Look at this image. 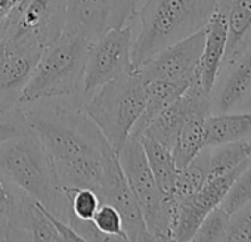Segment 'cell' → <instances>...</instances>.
<instances>
[{
  "label": "cell",
  "instance_id": "cell-23",
  "mask_svg": "<svg viewBox=\"0 0 251 242\" xmlns=\"http://www.w3.org/2000/svg\"><path fill=\"white\" fill-rule=\"evenodd\" d=\"M251 154L248 149V145L245 139L235 141V142H227V144H220L216 146H210V177L223 174L245 160H250Z\"/></svg>",
  "mask_w": 251,
  "mask_h": 242
},
{
  "label": "cell",
  "instance_id": "cell-16",
  "mask_svg": "<svg viewBox=\"0 0 251 242\" xmlns=\"http://www.w3.org/2000/svg\"><path fill=\"white\" fill-rule=\"evenodd\" d=\"M226 42H227L226 20L217 9H214L213 15L210 17L205 25L204 48L197 67V77L201 86L207 92H211L216 77L222 68V61L226 50Z\"/></svg>",
  "mask_w": 251,
  "mask_h": 242
},
{
  "label": "cell",
  "instance_id": "cell-10",
  "mask_svg": "<svg viewBox=\"0 0 251 242\" xmlns=\"http://www.w3.org/2000/svg\"><path fill=\"white\" fill-rule=\"evenodd\" d=\"M250 163L251 158L245 160L223 174L207 179V182L195 194L176 202L172 226V241H192L204 217L213 208L220 205L232 182Z\"/></svg>",
  "mask_w": 251,
  "mask_h": 242
},
{
  "label": "cell",
  "instance_id": "cell-19",
  "mask_svg": "<svg viewBox=\"0 0 251 242\" xmlns=\"http://www.w3.org/2000/svg\"><path fill=\"white\" fill-rule=\"evenodd\" d=\"M194 81V80H192ZM186 80H151L145 84V106L132 130V136H139L151 121L189 87Z\"/></svg>",
  "mask_w": 251,
  "mask_h": 242
},
{
  "label": "cell",
  "instance_id": "cell-32",
  "mask_svg": "<svg viewBox=\"0 0 251 242\" xmlns=\"http://www.w3.org/2000/svg\"><path fill=\"white\" fill-rule=\"evenodd\" d=\"M0 241H14V232L5 217L0 216Z\"/></svg>",
  "mask_w": 251,
  "mask_h": 242
},
{
  "label": "cell",
  "instance_id": "cell-27",
  "mask_svg": "<svg viewBox=\"0 0 251 242\" xmlns=\"http://www.w3.org/2000/svg\"><path fill=\"white\" fill-rule=\"evenodd\" d=\"M28 235L30 241H62L52 220L48 217L46 208L36 199H31Z\"/></svg>",
  "mask_w": 251,
  "mask_h": 242
},
{
  "label": "cell",
  "instance_id": "cell-17",
  "mask_svg": "<svg viewBox=\"0 0 251 242\" xmlns=\"http://www.w3.org/2000/svg\"><path fill=\"white\" fill-rule=\"evenodd\" d=\"M31 199V196L0 171V216L8 220L14 232V241H30Z\"/></svg>",
  "mask_w": 251,
  "mask_h": 242
},
{
  "label": "cell",
  "instance_id": "cell-3",
  "mask_svg": "<svg viewBox=\"0 0 251 242\" xmlns=\"http://www.w3.org/2000/svg\"><path fill=\"white\" fill-rule=\"evenodd\" d=\"M217 0H147L139 12L141 31L132 46L133 70L167 46L202 30Z\"/></svg>",
  "mask_w": 251,
  "mask_h": 242
},
{
  "label": "cell",
  "instance_id": "cell-24",
  "mask_svg": "<svg viewBox=\"0 0 251 242\" xmlns=\"http://www.w3.org/2000/svg\"><path fill=\"white\" fill-rule=\"evenodd\" d=\"M64 191L71 210L70 221L73 218L92 220L96 210L102 204L98 192L92 188H64Z\"/></svg>",
  "mask_w": 251,
  "mask_h": 242
},
{
  "label": "cell",
  "instance_id": "cell-7",
  "mask_svg": "<svg viewBox=\"0 0 251 242\" xmlns=\"http://www.w3.org/2000/svg\"><path fill=\"white\" fill-rule=\"evenodd\" d=\"M132 27L124 25L108 31L102 37L92 42L80 90V103L108 81L133 71L132 64Z\"/></svg>",
  "mask_w": 251,
  "mask_h": 242
},
{
  "label": "cell",
  "instance_id": "cell-5",
  "mask_svg": "<svg viewBox=\"0 0 251 242\" xmlns=\"http://www.w3.org/2000/svg\"><path fill=\"white\" fill-rule=\"evenodd\" d=\"M145 84L133 70L99 87L83 103L84 112L115 152L132 135L144 111Z\"/></svg>",
  "mask_w": 251,
  "mask_h": 242
},
{
  "label": "cell",
  "instance_id": "cell-22",
  "mask_svg": "<svg viewBox=\"0 0 251 242\" xmlns=\"http://www.w3.org/2000/svg\"><path fill=\"white\" fill-rule=\"evenodd\" d=\"M210 174V146H205L191 163L177 170L172 196L176 202L195 194L208 179Z\"/></svg>",
  "mask_w": 251,
  "mask_h": 242
},
{
  "label": "cell",
  "instance_id": "cell-30",
  "mask_svg": "<svg viewBox=\"0 0 251 242\" xmlns=\"http://www.w3.org/2000/svg\"><path fill=\"white\" fill-rule=\"evenodd\" d=\"M27 132H30V127L20 106L0 114V144Z\"/></svg>",
  "mask_w": 251,
  "mask_h": 242
},
{
  "label": "cell",
  "instance_id": "cell-29",
  "mask_svg": "<svg viewBox=\"0 0 251 242\" xmlns=\"http://www.w3.org/2000/svg\"><path fill=\"white\" fill-rule=\"evenodd\" d=\"M225 241H251V201L229 214Z\"/></svg>",
  "mask_w": 251,
  "mask_h": 242
},
{
  "label": "cell",
  "instance_id": "cell-31",
  "mask_svg": "<svg viewBox=\"0 0 251 242\" xmlns=\"http://www.w3.org/2000/svg\"><path fill=\"white\" fill-rule=\"evenodd\" d=\"M21 2L23 0H0V21L11 18Z\"/></svg>",
  "mask_w": 251,
  "mask_h": 242
},
{
  "label": "cell",
  "instance_id": "cell-26",
  "mask_svg": "<svg viewBox=\"0 0 251 242\" xmlns=\"http://www.w3.org/2000/svg\"><path fill=\"white\" fill-rule=\"evenodd\" d=\"M229 214L219 205L213 208L198 226L192 241L207 242V241H225L227 232Z\"/></svg>",
  "mask_w": 251,
  "mask_h": 242
},
{
  "label": "cell",
  "instance_id": "cell-34",
  "mask_svg": "<svg viewBox=\"0 0 251 242\" xmlns=\"http://www.w3.org/2000/svg\"><path fill=\"white\" fill-rule=\"evenodd\" d=\"M245 142H247V145H248V149H250V154H251V135H250L248 138H245Z\"/></svg>",
  "mask_w": 251,
  "mask_h": 242
},
{
  "label": "cell",
  "instance_id": "cell-21",
  "mask_svg": "<svg viewBox=\"0 0 251 242\" xmlns=\"http://www.w3.org/2000/svg\"><path fill=\"white\" fill-rule=\"evenodd\" d=\"M144 148L148 166L158 183V186L161 188V191L166 195H170L175 186V180H176V174H177V166L175 163L172 149H169L167 146H164L163 144L157 142L152 138L139 135L136 136Z\"/></svg>",
  "mask_w": 251,
  "mask_h": 242
},
{
  "label": "cell",
  "instance_id": "cell-14",
  "mask_svg": "<svg viewBox=\"0 0 251 242\" xmlns=\"http://www.w3.org/2000/svg\"><path fill=\"white\" fill-rule=\"evenodd\" d=\"M251 95V48L220 68L210 92L211 114L232 112Z\"/></svg>",
  "mask_w": 251,
  "mask_h": 242
},
{
  "label": "cell",
  "instance_id": "cell-15",
  "mask_svg": "<svg viewBox=\"0 0 251 242\" xmlns=\"http://www.w3.org/2000/svg\"><path fill=\"white\" fill-rule=\"evenodd\" d=\"M216 9L225 17L227 42L222 67L236 61L251 48V0H217Z\"/></svg>",
  "mask_w": 251,
  "mask_h": 242
},
{
  "label": "cell",
  "instance_id": "cell-25",
  "mask_svg": "<svg viewBox=\"0 0 251 242\" xmlns=\"http://www.w3.org/2000/svg\"><path fill=\"white\" fill-rule=\"evenodd\" d=\"M251 201V163L236 176V179L229 186L225 198L220 202V207L232 214L239 210L242 205Z\"/></svg>",
  "mask_w": 251,
  "mask_h": 242
},
{
  "label": "cell",
  "instance_id": "cell-4",
  "mask_svg": "<svg viewBox=\"0 0 251 242\" xmlns=\"http://www.w3.org/2000/svg\"><path fill=\"white\" fill-rule=\"evenodd\" d=\"M90 45L92 40L87 37L64 30L52 45L43 49L20 96L18 106L61 97H74V103L81 106L80 90Z\"/></svg>",
  "mask_w": 251,
  "mask_h": 242
},
{
  "label": "cell",
  "instance_id": "cell-8",
  "mask_svg": "<svg viewBox=\"0 0 251 242\" xmlns=\"http://www.w3.org/2000/svg\"><path fill=\"white\" fill-rule=\"evenodd\" d=\"M98 195L102 204H109L120 213L123 229L129 241H154L147 229L138 199L120 167L117 152L111 148L108 141L103 144V173Z\"/></svg>",
  "mask_w": 251,
  "mask_h": 242
},
{
  "label": "cell",
  "instance_id": "cell-9",
  "mask_svg": "<svg viewBox=\"0 0 251 242\" xmlns=\"http://www.w3.org/2000/svg\"><path fill=\"white\" fill-rule=\"evenodd\" d=\"M138 14V0H67L65 31L95 42L111 30L127 25Z\"/></svg>",
  "mask_w": 251,
  "mask_h": 242
},
{
  "label": "cell",
  "instance_id": "cell-11",
  "mask_svg": "<svg viewBox=\"0 0 251 242\" xmlns=\"http://www.w3.org/2000/svg\"><path fill=\"white\" fill-rule=\"evenodd\" d=\"M65 24L67 0H23L14 12L8 36L45 49L64 33Z\"/></svg>",
  "mask_w": 251,
  "mask_h": 242
},
{
  "label": "cell",
  "instance_id": "cell-18",
  "mask_svg": "<svg viewBox=\"0 0 251 242\" xmlns=\"http://www.w3.org/2000/svg\"><path fill=\"white\" fill-rule=\"evenodd\" d=\"M211 114L210 105L195 106L183 121L182 129L177 135L175 146L172 149L177 169L191 163L207 145H205V120Z\"/></svg>",
  "mask_w": 251,
  "mask_h": 242
},
{
  "label": "cell",
  "instance_id": "cell-12",
  "mask_svg": "<svg viewBox=\"0 0 251 242\" xmlns=\"http://www.w3.org/2000/svg\"><path fill=\"white\" fill-rule=\"evenodd\" d=\"M43 48L6 36L0 40V111L18 106L20 96L27 86Z\"/></svg>",
  "mask_w": 251,
  "mask_h": 242
},
{
  "label": "cell",
  "instance_id": "cell-35",
  "mask_svg": "<svg viewBox=\"0 0 251 242\" xmlns=\"http://www.w3.org/2000/svg\"><path fill=\"white\" fill-rule=\"evenodd\" d=\"M0 114H2V111H0Z\"/></svg>",
  "mask_w": 251,
  "mask_h": 242
},
{
  "label": "cell",
  "instance_id": "cell-1",
  "mask_svg": "<svg viewBox=\"0 0 251 242\" xmlns=\"http://www.w3.org/2000/svg\"><path fill=\"white\" fill-rule=\"evenodd\" d=\"M31 132L48 152L62 188L99 191L105 138L84 109L56 99L20 105Z\"/></svg>",
  "mask_w": 251,
  "mask_h": 242
},
{
  "label": "cell",
  "instance_id": "cell-20",
  "mask_svg": "<svg viewBox=\"0 0 251 242\" xmlns=\"http://www.w3.org/2000/svg\"><path fill=\"white\" fill-rule=\"evenodd\" d=\"M251 135V111H236L223 114H210L205 120V145L245 139Z\"/></svg>",
  "mask_w": 251,
  "mask_h": 242
},
{
  "label": "cell",
  "instance_id": "cell-28",
  "mask_svg": "<svg viewBox=\"0 0 251 242\" xmlns=\"http://www.w3.org/2000/svg\"><path fill=\"white\" fill-rule=\"evenodd\" d=\"M92 221L98 230L109 236L112 241H129L127 235L124 233V229H123L121 216L112 205L100 204Z\"/></svg>",
  "mask_w": 251,
  "mask_h": 242
},
{
  "label": "cell",
  "instance_id": "cell-6",
  "mask_svg": "<svg viewBox=\"0 0 251 242\" xmlns=\"http://www.w3.org/2000/svg\"><path fill=\"white\" fill-rule=\"evenodd\" d=\"M120 167L127 179L148 232L154 241H172V226L176 201L166 195L158 186L136 136H129L117 152Z\"/></svg>",
  "mask_w": 251,
  "mask_h": 242
},
{
  "label": "cell",
  "instance_id": "cell-2",
  "mask_svg": "<svg viewBox=\"0 0 251 242\" xmlns=\"http://www.w3.org/2000/svg\"><path fill=\"white\" fill-rule=\"evenodd\" d=\"M0 171L48 211L70 224L68 198L48 152L31 129L0 144Z\"/></svg>",
  "mask_w": 251,
  "mask_h": 242
},
{
  "label": "cell",
  "instance_id": "cell-13",
  "mask_svg": "<svg viewBox=\"0 0 251 242\" xmlns=\"http://www.w3.org/2000/svg\"><path fill=\"white\" fill-rule=\"evenodd\" d=\"M205 40V27L198 33L167 46L136 68L145 83L151 80H186L197 77L198 61Z\"/></svg>",
  "mask_w": 251,
  "mask_h": 242
},
{
  "label": "cell",
  "instance_id": "cell-33",
  "mask_svg": "<svg viewBox=\"0 0 251 242\" xmlns=\"http://www.w3.org/2000/svg\"><path fill=\"white\" fill-rule=\"evenodd\" d=\"M236 111H251V95L239 105V108Z\"/></svg>",
  "mask_w": 251,
  "mask_h": 242
}]
</instances>
